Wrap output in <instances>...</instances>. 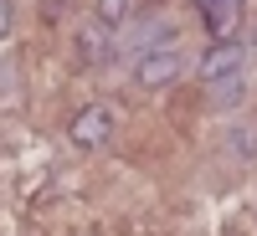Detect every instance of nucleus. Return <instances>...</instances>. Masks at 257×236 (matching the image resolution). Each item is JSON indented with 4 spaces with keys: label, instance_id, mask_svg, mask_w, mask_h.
I'll list each match as a JSON object with an SVG mask.
<instances>
[{
    "label": "nucleus",
    "instance_id": "obj_8",
    "mask_svg": "<svg viewBox=\"0 0 257 236\" xmlns=\"http://www.w3.org/2000/svg\"><path fill=\"white\" fill-rule=\"evenodd\" d=\"M123 16H128V0H98V21L103 26H118Z\"/></svg>",
    "mask_w": 257,
    "mask_h": 236
},
{
    "label": "nucleus",
    "instance_id": "obj_2",
    "mask_svg": "<svg viewBox=\"0 0 257 236\" xmlns=\"http://www.w3.org/2000/svg\"><path fill=\"white\" fill-rule=\"evenodd\" d=\"M113 134V108L108 103H88V108H77L72 118V144L77 149H103Z\"/></svg>",
    "mask_w": 257,
    "mask_h": 236
},
{
    "label": "nucleus",
    "instance_id": "obj_1",
    "mask_svg": "<svg viewBox=\"0 0 257 236\" xmlns=\"http://www.w3.org/2000/svg\"><path fill=\"white\" fill-rule=\"evenodd\" d=\"M180 67H185V47H160V52H149V57H139L134 62V82L139 88H165V82H175L180 77Z\"/></svg>",
    "mask_w": 257,
    "mask_h": 236
},
{
    "label": "nucleus",
    "instance_id": "obj_5",
    "mask_svg": "<svg viewBox=\"0 0 257 236\" xmlns=\"http://www.w3.org/2000/svg\"><path fill=\"white\" fill-rule=\"evenodd\" d=\"M77 57H82V67H103V62L113 57V26H103V21H82L77 26Z\"/></svg>",
    "mask_w": 257,
    "mask_h": 236
},
{
    "label": "nucleus",
    "instance_id": "obj_4",
    "mask_svg": "<svg viewBox=\"0 0 257 236\" xmlns=\"http://www.w3.org/2000/svg\"><path fill=\"white\" fill-rule=\"evenodd\" d=\"M201 82L206 88H216V82H231V77H242V47L237 41H211V52L201 57Z\"/></svg>",
    "mask_w": 257,
    "mask_h": 236
},
{
    "label": "nucleus",
    "instance_id": "obj_3",
    "mask_svg": "<svg viewBox=\"0 0 257 236\" xmlns=\"http://www.w3.org/2000/svg\"><path fill=\"white\" fill-rule=\"evenodd\" d=\"M196 11L206 21V31L216 36V41H237L242 31V11H247V0H196Z\"/></svg>",
    "mask_w": 257,
    "mask_h": 236
},
{
    "label": "nucleus",
    "instance_id": "obj_7",
    "mask_svg": "<svg viewBox=\"0 0 257 236\" xmlns=\"http://www.w3.org/2000/svg\"><path fill=\"white\" fill-rule=\"evenodd\" d=\"M211 93V108H231V103L242 98V77H231V82H216V88H206Z\"/></svg>",
    "mask_w": 257,
    "mask_h": 236
},
{
    "label": "nucleus",
    "instance_id": "obj_6",
    "mask_svg": "<svg viewBox=\"0 0 257 236\" xmlns=\"http://www.w3.org/2000/svg\"><path fill=\"white\" fill-rule=\"evenodd\" d=\"M170 31H175V26H170V21H149V26H139L134 36H128L123 41V57H149V52H160V47H170Z\"/></svg>",
    "mask_w": 257,
    "mask_h": 236
},
{
    "label": "nucleus",
    "instance_id": "obj_9",
    "mask_svg": "<svg viewBox=\"0 0 257 236\" xmlns=\"http://www.w3.org/2000/svg\"><path fill=\"white\" fill-rule=\"evenodd\" d=\"M11 26H16V11H11V0H0V41L11 36Z\"/></svg>",
    "mask_w": 257,
    "mask_h": 236
}]
</instances>
